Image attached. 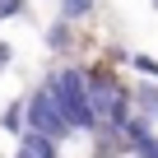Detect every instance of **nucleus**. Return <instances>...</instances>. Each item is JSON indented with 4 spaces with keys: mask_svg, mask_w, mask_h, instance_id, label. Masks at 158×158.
<instances>
[{
    "mask_svg": "<svg viewBox=\"0 0 158 158\" xmlns=\"http://www.w3.org/2000/svg\"><path fill=\"white\" fill-rule=\"evenodd\" d=\"M47 89H51V98L60 102L70 130H98V116H93V107H89V89H84V70H79V65L51 70Z\"/></svg>",
    "mask_w": 158,
    "mask_h": 158,
    "instance_id": "1",
    "label": "nucleus"
},
{
    "mask_svg": "<svg viewBox=\"0 0 158 158\" xmlns=\"http://www.w3.org/2000/svg\"><path fill=\"white\" fill-rule=\"evenodd\" d=\"M23 130H37V135H47L51 144L70 130V121H65V112H60V102L51 98L47 84H37V89L23 98Z\"/></svg>",
    "mask_w": 158,
    "mask_h": 158,
    "instance_id": "2",
    "label": "nucleus"
},
{
    "mask_svg": "<svg viewBox=\"0 0 158 158\" xmlns=\"http://www.w3.org/2000/svg\"><path fill=\"white\" fill-rule=\"evenodd\" d=\"M19 149L28 158H56V144L47 135H37V130H19Z\"/></svg>",
    "mask_w": 158,
    "mask_h": 158,
    "instance_id": "3",
    "label": "nucleus"
},
{
    "mask_svg": "<svg viewBox=\"0 0 158 158\" xmlns=\"http://www.w3.org/2000/svg\"><path fill=\"white\" fill-rule=\"evenodd\" d=\"M47 47H51V51H70V47H74V23L56 19V23L47 28Z\"/></svg>",
    "mask_w": 158,
    "mask_h": 158,
    "instance_id": "4",
    "label": "nucleus"
},
{
    "mask_svg": "<svg viewBox=\"0 0 158 158\" xmlns=\"http://www.w3.org/2000/svg\"><path fill=\"white\" fill-rule=\"evenodd\" d=\"M98 10V0H60V14L56 19H65V23H79V19H89Z\"/></svg>",
    "mask_w": 158,
    "mask_h": 158,
    "instance_id": "5",
    "label": "nucleus"
},
{
    "mask_svg": "<svg viewBox=\"0 0 158 158\" xmlns=\"http://www.w3.org/2000/svg\"><path fill=\"white\" fill-rule=\"evenodd\" d=\"M0 130H10V135H19V130H23V98L5 102V112H0Z\"/></svg>",
    "mask_w": 158,
    "mask_h": 158,
    "instance_id": "6",
    "label": "nucleus"
},
{
    "mask_svg": "<svg viewBox=\"0 0 158 158\" xmlns=\"http://www.w3.org/2000/svg\"><path fill=\"white\" fill-rule=\"evenodd\" d=\"M126 60H130V70H139V74H149L153 84H158V60H153V56H144V51H130Z\"/></svg>",
    "mask_w": 158,
    "mask_h": 158,
    "instance_id": "7",
    "label": "nucleus"
},
{
    "mask_svg": "<svg viewBox=\"0 0 158 158\" xmlns=\"http://www.w3.org/2000/svg\"><path fill=\"white\" fill-rule=\"evenodd\" d=\"M28 14V0H0V23L5 19H23Z\"/></svg>",
    "mask_w": 158,
    "mask_h": 158,
    "instance_id": "8",
    "label": "nucleus"
},
{
    "mask_svg": "<svg viewBox=\"0 0 158 158\" xmlns=\"http://www.w3.org/2000/svg\"><path fill=\"white\" fill-rule=\"evenodd\" d=\"M10 60H14V51H10V42H0V70H5Z\"/></svg>",
    "mask_w": 158,
    "mask_h": 158,
    "instance_id": "9",
    "label": "nucleus"
},
{
    "mask_svg": "<svg viewBox=\"0 0 158 158\" xmlns=\"http://www.w3.org/2000/svg\"><path fill=\"white\" fill-rule=\"evenodd\" d=\"M102 158H139V153H130V149H112V153H102Z\"/></svg>",
    "mask_w": 158,
    "mask_h": 158,
    "instance_id": "10",
    "label": "nucleus"
},
{
    "mask_svg": "<svg viewBox=\"0 0 158 158\" xmlns=\"http://www.w3.org/2000/svg\"><path fill=\"white\" fill-rule=\"evenodd\" d=\"M149 10H158V0H149Z\"/></svg>",
    "mask_w": 158,
    "mask_h": 158,
    "instance_id": "11",
    "label": "nucleus"
}]
</instances>
